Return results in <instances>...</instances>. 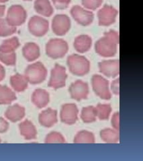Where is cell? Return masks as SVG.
<instances>
[{
	"label": "cell",
	"mask_w": 143,
	"mask_h": 161,
	"mask_svg": "<svg viewBox=\"0 0 143 161\" xmlns=\"http://www.w3.org/2000/svg\"><path fill=\"white\" fill-rule=\"evenodd\" d=\"M118 43V33L112 30L105 33L103 37L96 42L95 45V51L98 54L104 58L112 57L116 53Z\"/></svg>",
	"instance_id": "obj_1"
},
{
	"label": "cell",
	"mask_w": 143,
	"mask_h": 161,
	"mask_svg": "<svg viewBox=\"0 0 143 161\" xmlns=\"http://www.w3.org/2000/svg\"><path fill=\"white\" fill-rule=\"evenodd\" d=\"M67 65L70 72L79 76L87 74L90 69V63L88 59L83 56L77 54L68 57Z\"/></svg>",
	"instance_id": "obj_2"
},
{
	"label": "cell",
	"mask_w": 143,
	"mask_h": 161,
	"mask_svg": "<svg viewBox=\"0 0 143 161\" xmlns=\"http://www.w3.org/2000/svg\"><path fill=\"white\" fill-rule=\"evenodd\" d=\"M68 49L67 42L61 39H51L46 45V53L52 59L63 58Z\"/></svg>",
	"instance_id": "obj_3"
},
{
	"label": "cell",
	"mask_w": 143,
	"mask_h": 161,
	"mask_svg": "<svg viewBox=\"0 0 143 161\" xmlns=\"http://www.w3.org/2000/svg\"><path fill=\"white\" fill-rule=\"evenodd\" d=\"M92 87L95 93L104 100H109L112 97L109 90V82L99 75H94L92 79Z\"/></svg>",
	"instance_id": "obj_4"
},
{
	"label": "cell",
	"mask_w": 143,
	"mask_h": 161,
	"mask_svg": "<svg viewBox=\"0 0 143 161\" xmlns=\"http://www.w3.org/2000/svg\"><path fill=\"white\" fill-rule=\"evenodd\" d=\"M46 68L40 63L30 65L26 72V77L32 84H39L43 82L46 78Z\"/></svg>",
	"instance_id": "obj_5"
},
{
	"label": "cell",
	"mask_w": 143,
	"mask_h": 161,
	"mask_svg": "<svg viewBox=\"0 0 143 161\" xmlns=\"http://www.w3.org/2000/svg\"><path fill=\"white\" fill-rule=\"evenodd\" d=\"M67 75L65 68L61 65L56 64L51 72V76L49 86L55 89H58L65 86Z\"/></svg>",
	"instance_id": "obj_6"
},
{
	"label": "cell",
	"mask_w": 143,
	"mask_h": 161,
	"mask_svg": "<svg viewBox=\"0 0 143 161\" xmlns=\"http://www.w3.org/2000/svg\"><path fill=\"white\" fill-rule=\"evenodd\" d=\"M71 27L70 18L65 14H59L54 17L52 28L55 34L59 36L65 35Z\"/></svg>",
	"instance_id": "obj_7"
},
{
	"label": "cell",
	"mask_w": 143,
	"mask_h": 161,
	"mask_svg": "<svg viewBox=\"0 0 143 161\" xmlns=\"http://www.w3.org/2000/svg\"><path fill=\"white\" fill-rule=\"evenodd\" d=\"M71 14L76 22L85 26L92 24L94 18L93 14L92 12L85 10L79 6H75L71 8Z\"/></svg>",
	"instance_id": "obj_8"
},
{
	"label": "cell",
	"mask_w": 143,
	"mask_h": 161,
	"mask_svg": "<svg viewBox=\"0 0 143 161\" xmlns=\"http://www.w3.org/2000/svg\"><path fill=\"white\" fill-rule=\"evenodd\" d=\"M118 10L112 6L105 5L98 12L99 25L100 26H109L116 20Z\"/></svg>",
	"instance_id": "obj_9"
},
{
	"label": "cell",
	"mask_w": 143,
	"mask_h": 161,
	"mask_svg": "<svg viewBox=\"0 0 143 161\" xmlns=\"http://www.w3.org/2000/svg\"><path fill=\"white\" fill-rule=\"evenodd\" d=\"M78 108L75 104H65L61 111V121L65 124L73 125L78 119Z\"/></svg>",
	"instance_id": "obj_10"
},
{
	"label": "cell",
	"mask_w": 143,
	"mask_h": 161,
	"mask_svg": "<svg viewBox=\"0 0 143 161\" xmlns=\"http://www.w3.org/2000/svg\"><path fill=\"white\" fill-rule=\"evenodd\" d=\"M69 92L71 98L76 101L87 98L89 94L88 84L82 80H77L70 86Z\"/></svg>",
	"instance_id": "obj_11"
},
{
	"label": "cell",
	"mask_w": 143,
	"mask_h": 161,
	"mask_svg": "<svg viewBox=\"0 0 143 161\" xmlns=\"http://www.w3.org/2000/svg\"><path fill=\"white\" fill-rule=\"evenodd\" d=\"M100 72L108 77L115 78L120 73V61L116 60H103L99 63Z\"/></svg>",
	"instance_id": "obj_12"
},
{
	"label": "cell",
	"mask_w": 143,
	"mask_h": 161,
	"mask_svg": "<svg viewBox=\"0 0 143 161\" xmlns=\"http://www.w3.org/2000/svg\"><path fill=\"white\" fill-rule=\"evenodd\" d=\"M29 27L33 34L36 36H42L45 35L48 31L49 23L43 18L35 16L30 20Z\"/></svg>",
	"instance_id": "obj_13"
},
{
	"label": "cell",
	"mask_w": 143,
	"mask_h": 161,
	"mask_svg": "<svg viewBox=\"0 0 143 161\" xmlns=\"http://www.w3.org/2000/svg\"><path fill=\"white\" fill-rule=\"evenodd\" d=\"M26 18V12L20 6H13L9 10L8 19L11 25H20Z\"/></svg>",
	"instance_id": "obj_14"
},
{
	"label": "cell",
	"mask_w": 143,
	"mask_h": 161,
	"mask_svg": "<svg viewBox=\"0 0 143 161\" xmlns=\"http://www.w3.org/2000/svg\"><path fill=\"white\" fill-rule=\"evenodd\" d=\"M92 40L88 35H82L75 38L74 41V47L76 51L79 53H85L91 48Z\"/></svg>",
	"instance_id": "obj_15"
},
{
	"label": "cell",
	"mask_w": 143,
	"mask_h": 161,
	"mask_svg": "<svg viewBox=\"0 0 143 161\" xmlns=\"http://www.w3.org/2000/svg\"><path fill=\"white\" fill-rule=\"evenodd\" d=\"M39 121L41 125L45 127H50L53 126L57 122L56 111L52 108H48L40 115Z\"/></svg>",
	"instance_id": "obj_16"
},
{
	"label": "cell",
	"mask_w": 143,
	"mask_h": 161,
	"mask_svg": "<svg viewBox=\"0 0 143 161\" xmlns=\"http://www.w3.org/2000/svg\"><path fill=\"white\" fill-rule=\"evenodd\" d=\"M32 101L38 107H44L49 101V94L44 90H36L32 95Z\"/></svg>",
	"instance_id": "obj_17"
},
{
	"label": "cell",
	"mask_w": 143,
	"mask_h": 161,
	"mask_svg": "<svg viewBox=\"0 0 143 161\" xmlns=\"http://www.w3.org/2000/svg\"><path fill=\"white\" fill-rule=\"evenodd\" d=\"M6 116L12 121H17L24 116V108L18 105H13L7 110Z\"/></svg>",
	"instance_id": "obj_18"
},
{
	"label": "cell",
	"mask_w": 143,
	"mask_h": 161,
	"mask_svg": "<svg viewBox=\"0 0 143 161\" xmlns=\"http://www.w3.org/2000/svg\"><path fill=\"white\" fill-rule=\"evenodd\" d=\"M21 134L28 140L34 139L36 136V131L34 126L29 121H25L20 124Z\"/></svg>",
	"instance_id": "obj_19"
},
{
	"label": "cell",
	"mask_w": 143,
	"mask_h": 161,
	"mask_svg": "<svg viewBox=\"0 0 143 161\" xmlns=\"http://www.w3.org/2000/svg\"><path fill=\"white\" fill-rule=\"evenodd\" d=\"M100 137L103 142L107 143L118 142L120 138L118 131L109 128L104 129L100 131Z\"/></svg>",
	"instance_id": "obj_20"
},
{
	"label": "cell",
	"mask_w": 143,
	"mask_h": 161,
	"mask_svg": "<svg viewBox=\"0 0 143 161\" xmlns=\"http://www.w3.org/2000/svg\"><path fill=\"white\" fill-rule=\"evenodd\" d=\"M35 8L38 12L46 16H50L53 13V9L49 0H37Z\"/></svg>",
	"instance_id": "obj_21"
},
{
	"label": "cell",
	"mask_w": 143,
	"mask_h": 161,
	"mask_svg": "<svg viewBox=\"0 0 143 161\" xmlns=\"http://www.w3.org/2000/svg\"><path fill=\"white\" fill-rule=\"evenodd\" d=\"M95 142V137L93 133L88 131L83 130L77 134L74 138V143H89L93 144Z\"/></svg>",
	"instance_id": "obj_22"
},
{
	"label": "cell",
	"mask_w": 143,
	"mask_h": 161,
	"mask_svg": "<svg viewBox=\"0 0 143 161\" xmlns=\"http://www.w3.org/2000/svg\"><path fill=\"white\" fill-rule=\"evenodd\" d=\"M81 118L84 123H92L96 120L95 108L93 106L84 107L81 113Z\"/></svg>",
	"instance_id": "obj_23"
},
{
	"label": "cell",
	"mask_w": 143,
	"mask_h": 161,
	"mask_svg": "<svg viewBox=\"0 0 143 161\" xmlns=\"http://www.w3.org/2000/svg\"><path fill=\"white\" fill-rule=\"evenodd\" d=\"M112 111V107L110 105L108 104H98L95 107L96 116L100 120L108 119Z\"/></svg>",
	"instance_id": "obj_24"
},
{
	"label": "cell",
	"mask_w": 143,
	"mask_h": 161,
	"mask_svg": "<svg viewBox=\"0 0 143 161\" xmlns=\"http://www.w3.org/2000/svg\"><path fill=\"white\" fill-rule=\"evenodd\" d=\"M24 54L28 60H34L39 56V47L34 43H28L24 48Z\"/></svg>",
	"instance_id": "obj_25"
},
{
	"label": "cell",
	"mask_w": 143,
	"mask_h": 161,
	"mask_svg": "<svg viewBox=\"0 0 143 161\" xmlns=\"http://www.w3.org/2000/svg\"><path fill=\"white\" fill-rule=\"evenodd\" d=\"M16 99V96L10 89L0 86V104H8Z\"/></svg>",
	"instance_id": "obj_26"
},
{
	"label": "cell",
	"mask_w": 143,
	"mask_h": 161,
	"mask_svg": "<svg viewBox=\"0 0 143 161\" xmlns=\"http://www.w3.org/2000/svg\"><path fill=\"white\" fill-rule=\"evenodd\" d=\"M11 84L17 91H23L27 87V80L21 75H16L11 78Z\"/></svg>",
	"instance_id": "obj_27"
},
{
	"label": "cell",
	"mask_w": 143,
	"mask_h": 161,
	"mask_svg": "<svg viewBox=\"0 0 143 161\" xmlns=\"http://www.w3.org/2000/svg\"><path fill=\"white\" fill-rule=\"evenodd\" d=\"M65 140L64 137L59 132H51L47 136L46 138V143H64Z\"/></svg>",
	"instance_id": "obj_28"
},
{
	"label": "cell",
	"mask_w": 143,
	"mask_h": 161,
	"mask_svg": "<svg viewBox=\"0 0 143 161\" xmlns=\"http://www.w3.org/2000/svg\"><path fill=\"white\" fill-rule=\"evenodd\" d=\"M16 31L14 27L9 26L6 21L4 20L0 22V35L1 36H7L11 35Z\"/></svg>",
	"instance_id": "obj_29"
},
{
	"label": "cell",
	"mask_w": 143,
	"mask_h": 161,
	"mask_svg": "<svg viewBox=\"0 0 143 161\" xmlns=\"http://www.w3.org/2000/svg\"><path fill=\"white\" fill-rule=\"evenodd\" d=\"M102 3V0H82V4L87 9H94L99 8Z\"/></svg>",
	"instance_id": "obj_30"
},
{
	"label": "cell",
	"mask_w": 143,
	"mask_h": 161,
	"mask_svg": "<svg viewBox=\"0 0 143 161\" xmlns=\"http://www.w3.org/2000/svg\"><path fill=\"white\" fill-rule=\"evenodd\" d=\"M52 2L57 9H63L68 7L71 0H52Z\"/></svg>",
	"instance_id": "obj_31"
},
{
	"label": "cell",
	"mask_w": 143,
	"mask_h": 161,
	"mask_svg": "<svg viewBox=\"0 0 143 161\" xmlns=\"http://www.w3.org/2000/svg\"><path fill=\"white\" fill-rule=\"evenodd\" d=\"M112 124L114 129L117 131L120 130V114L119 113H115L112 117Z\"/></svg>",
	"instance_id": "obj_32"
},
{
	"label": "cell",
	"mask_w": 143,
	"mask_h": 161,
	"mask_svg": "<svg viewBox=\"0 0 143 161\" xmlns=\"http://www.w3.org/2000/svg\"><path fill=\"white\" fill-rule=\"evenodd\" d=\"M111 89L114 94L119 95L120 94V79L118 78L113 81L111 85Z\"/></svg>",
	"instance_id": "obj_33"
},
{
	"label": "cell",
	"mask_w": 143,
	"mask_h": 161,
	"mask_svg": "<svg viewBox=\"0 0 143 161\" xmlns=\"http://www.w3.org/2000/svg\"><path fill=\"white\" fill-rule=\"evenodd\" d=\"M8 128V124L2 118H0V132L6 131Z\"/></svg>",
	"instance_id": "obj_34"
},
{
	"label": "cell",
	"mask_w": 143,
	"mask_h": 161,
	"mask_svg": "<svg viewBox=\"0 0 143 161\" xmlns=\"http://www.w3.org/2000/svg\"><path fill=\"white\" fill-rule=\"evenodd\" d=\"M4 75H5L4 69L2 66L0 65V80H2L4 78Z\"/></svg>",
	"instance_id": "obj_35"
},
{
	"label": "cell",
	"mask_w": 143,
	"mask_h": 161,
	"mask_svg": "<svg viewBox=\"0 0 143 161\" xmlns=\"http://www.w3.org/2000/svg\"><path fill=\"white\" fill-rule=\"evenodd\" d=\"M4 11V7L3 6H0V16H2L3 14Z\"/></svg>",
	"instance_id": "obj_36"
},
{
	"label": "cell",
	"mask_w": 143,
	"mask_h": 161,
	"mask_svg": "<svg viewBox=\"0 0 143 161\" xmlns=\"http://www.w3.org/2000/svg\"><path fill=\"white\" fill-rule=\"evenodd\" d=\"M1 2H4V1H7V0H0Z\"/></svg>",
	"instance_id": "obj_37"
}]
</instances>
